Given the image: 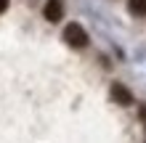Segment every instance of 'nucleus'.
<instances>
[{"label": "nucleus", "mask_w": 146, "mask_h": 143, "mask_svg": "<svg viewBox=\"0 0 146 143\" xmlns=\"http://www.w3.org/2000/svg\"><path fill=\"white\" fill-rule=\"evenodd\" d=\"M111 98H114L119 106H130V103H133L130 90H127L125 85H119V82H114V85H111Z\"/></svg>", "instance_id": "nucleus-3"}, {"label": "nucleus", "mask_w": 146, "mask_h": 143, "mask_svg": "<svg viewBox=\"0 0 146 143\" xmlns=\"http://www.w3.org/2000/svg\"><path fill=\"white\" fill-rule=\"evenodd\" d=\"M64 40L72 48H85V45H88V32H85L80 24H69V27L64 29Z\"/></svg>", "instance_id": "nucleus-1"}, {"label": "nucleus", "mask_w": 146, "mask_h": 143, "mask_svg": "<svg viewBox=\"0 0 146 143\" xmlns=\"http://www.w3.org/2000/svg\"><path fill=\"white\" fill-rule=\"evenodd\" d=\"M130 13L146 16V0H130Z\"/></svg>", "instance_id": "nucleus-4"}, {"label": "nucleus", "mask_w": 146, "mask_h": 143, "mask_svg": "<svg viewBox=\"0 0 146 143\" xmlns=\"http://www.w3.org/2000/svg\"><path fill=\"white\" fill-rule=\"evenodd\" d=\"M5 8H8V0H0V13H5Z\"/></svg>", "instance_id": "nucleus-5"}, {"label": "nucleus", "mask_w": 146, "mask_h": 143, "mask_svg": "<svg viewBox=\"0 0 146 143\" xmlns=\"http://www.w3.org/2000/svg\"><path fill=\"white\" fill-rule=\"evenodd\" d=\"M42 16H45L48 21H58L64 16V5H61V0H48L45 8H42Z\"/></svg>", "instance_id": "nucleus-2"}]
</instances>
